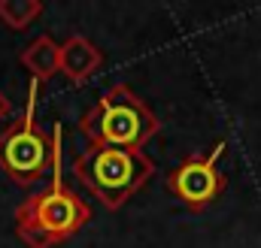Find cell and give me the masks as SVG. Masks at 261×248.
I'll list each match as a JSON object with an SVG mask.
<instances>
[{
	"label": "cell",
	"mask_w": 261,
	"mask_h": 248,
	"mask_svg": "<svg viewBox=\"0 0 261 248\" xmlns=\"http://www.w3.org/2000/svg\"><path fill=\"white\" fill-rule=\"evenodd\" d=\"M58 58H61V46L49 34H40L37 40H31L18 55L21 67L31 73L34 82H49L58 73Z\"/></svg>",
	"instance_id": "obj_7"
},
{
	"label": "cell",
	"mask_w": 261,
	"mask_h": 248,
	"mask_svg": "<svg viewBox=\"0 0 261 248\" xmlns=\"http://www.w3.org/2000/svg\"><path fill=\"white\" fill-rule=\"evenodd\" d=\"M61 136L64 127L52 130V182L46 191L31 194L15 209V236L24 248H55L76 236L91 221V206L73 194L61 173Z\"/></svg>",
	"instance_id": "obj_1"
},
{
	"label": "cell",
	"mask_w": 261,
	"mask_h": 248,
	"mask_svg": "<svg viewBox=\"0 0 261 248\" xmlns=\"http://www.w3.org/2000/svg\"><path fill=\"white\" fill-rule=\"evenodd\" d=\"M73 176L116 212L155 176V161L140 148L88 145L73 161Z\"/></svg>",
	"instance_id": "obj_2"
},
{
	"label": "cell",
	"mask_w": 261,
	"mask_h": 248,
	"mask_svg": "<svg viewBox=\"0 0 261 248\" xmlns=\"http://www.w3.org/2000/svg\"><path fill=\"white\" fill-rule=\"evenodd\" d=\"M43 15L40 0H0V21L9 30H28Z\"/></svg>",
	"instance_id": "obj_8"
},
{
	"label": "cell",
	"mask_w": 261,
	"mask_h": 248,
	"mask_svg": "<svg viewBox=\"0 0 261 248\" xmlns=\"http://www.w3.org/2000/svg\"><path fill=\"white\" fill-rule=\"evenodd\" d=\"M161 130L158 115L130 91L125 82L113 85L82 118L79 133L91 145H116V148H140Z\"/></svg>",
	"instance_id": "obj_3"
},
{
	"label": "cell",
	"mask_w": 261,
	"mask_h": 248,
	"mask_svg": "<svg viewBox=\"0 0 261 248\" xmlns=\"http://www.w3.org/2000/svg\"><path fill=\"white\" fill-rule=\"evenodd\" d=\"M222 154H225V139H219L210 154L182 161L176 170L167 173V191L179 203H186L192 212H203L228 188L225 173L219 170V158Z\"/></svg>",
	"instance_id": "obj_5"
},
{
	"label": "cell",
	"mask_w": 261,
	"mask_h": 248,
	"mask_svg": "<svg viewBox=\"0 0 261 248\" xmlns=\"http://www.w3.org/2000/svg\"><path fill=\"white\" fill-rule=\"evenodd\" d=\"M103 64V52L82 34H73L61 43V58H58V73H64L70 85L88 82Z\"/></svg>",
	"instance_id": "obj_6"
},
{
	"label": "cell",
	"mask_w": 261,
	"mask_h": 248,
	"mask_svg": "<svg viewBox=\"0 0 261 248\" xmlns=\"http://www.w3.org/2000/svg\"><path fill=\"white\" fill-rule=\"evenodd\" d=\"M37 97H40V82L31 79L21 118L0 133V170L21 188L37 185L52 173V136H46V130L34 118Z\"/></svg>",
	"instance_id": "obj_4"
},
{
	"label": "cell",
	"mask_w": 261,
	"mask_h": 248,
	"mask_svg": "<svg viewBox=\"0 0 261 248\" xmlns=\"http://www.w3.org/2000/svg\"><path fill=\"white\" fill-rule=\"evenodd\" d=\"M9 115H12V100H9V97L0 91V121H6Z\"/></svg>",
	"instance_id": "obj_9"
}]
</instances>
